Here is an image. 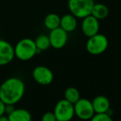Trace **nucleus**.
Listing matches in <instances>:
<instances>
[{"instance_id": "obj_14", "label": "nucleus", "mask_w": 121, "mask_h": 121, "mask_svg": "<svg viewBox=\"0 0 121 121\" xmlns=\"http://www.w3.org/2000/svg\"><path fill=\"white\" fill-rule=\"evenodd\" d=\"M109 14V9L103 3H94L91 8V15L98 20L105 19Z\"/></svg>"}, {"instance_id": "obj_15", "label": "nucleus", "mask_w": 121, "mask_h": 121, "mask_svg": "<svg viewBox=\"0 0 121 121\" xmlns=\"http://www.w3.org/2000/svg\"><path fill=\"white\" fill-rule=\"evenodd\" d=\"M44 24L48 30H54L57 27H59V26H60V17L55 13L48 14L45 17Z\"/></svg>"}, {"instance_id": "obj_21", "label": "nucleus", "mask_w": 121, "mask_h": 121, "mask_svg": "<svg viewBox=\"0 0 121 121\" xmlns=\"http://www.w3.org/2000/svg\"><path fill=\"white\" fill-rule=\"evenodd\" d=\"M5 105L6 104L2 100H0V116L5 115Z\"/></svg>"}, {"instance_id": "obj_18", "label": "nucleus", "mask_w": 121, "mask_h": 121, "mask_svg": "<svg viewBox=\"0 0 121 121\" xmlns=\"http://www.w3.org/2000/svg\"><path fill=\"white\" fill-rule=\"evenodd\" d=\"M91 121H113L110 115L107 113H100L94 115L91 119Z\"/></svg>"}, {"instance_id": "obj_4", "label": "nucleus", "mask_w": 121, "mask_h": 121, "mask_svg": "<svg viewBox=\"0 0 121 121\" xmlns=\"http://www.w3.org/2000/svg\"><path fill=\"white\" fill-rule=\"evenodd\" d=\"M109 45V40L103 34L97 33L91 37H88L86 44V49L89 54L92 55H99L106 50Z\"/></svg>"}, {"instance_id": "obj_9", "label": "nucleus", "mask_w": 121, "mask_h": 121, "mask_svg": "<svg viewBox=\"0 0 121 121\" xmlns=\"http://www.w3.org/2000/svg\"><path fill=\"white\" fill-rule=\"evenodd\" d=\"M82 30L83 34L86 36L91 37L92 35L99 33L100 30V23L99 20L92 15L86 16V17L82 18Z\"/></svg>"}, {"instance_id": "obj_8", "label": "nucleus", "mask_w": 121, "mask_h": 121, "mask_svg": "<svg viewBox=\"0 0 121 121\" xmlns=\"http://www.w3.org/2000/svg\"><path fill=\"white\" fill-rule=\"evenodd\" d=\"M50 42V46L54 49H62L65 46L68 41V32L63 30L60 26L51 30L48 35Z\"/></svg>"}, {"instance_id": "obj_5", "label": "nucleus", "mask_w": 121, "mask_h": 121, "mask_svg": "<svg viewBox=\"0 0 121 121\" xmlns=\"http://www.w3.org/2000/svg\"><path fill=\"white\" fill-rule=\"evenodd\" d=\"M54 114L57 121H70L75 115L73 104L65 99L60 100L54 107Z\"/></svg>"}, {"instance_id": "obj_2", "label": "nucleus", "mask_w": 121, "mask_h": 121, "mask_svg": "<svg viewBox=\"0 0 121 121\" xmlns=\"http://www.w3.org/2000/svg\"><path fill=\"white\" fill-rule=\"evenodd\" d=\"M15 57L22 61H28L37 54V48L34 40L24 38L17 43L14 47Z\"/></svg>"}, {"instance_id": "obj_17", "label": "nucleus", "mask_w": 121, "mask_h": 121, "mask_svg": "<svg viewBox=\"0 0 121 121\" xmlns=\"http://www.w3.org/2000/svg\"><path fill=\"white\" fill-rule=\"evenodd\" d=\"M35 44L36 45L37 49L40 51L46 50L50 47V42H49V36L45 35H40L36 37L35 40Z\"/></svg>"}, {"instance_id": "obj_1", "label": "nucleus", "mask_w": 121, "mask_h": 121, "mask_svg": "<svg viewBox=\"0 0 121 121\" xmlns=\"http://www.w3.org/2000/svg\"><path fill=\"white\" fill-rule=\"evenodd\" d=\"M26 86L21 78L12 77L6 79L0 86V100L5 104L16 105L22 99Z\"/></svg>"}, {"instance_id": "obj_16", "label": "nucleus", "mask_w": 121, "mask_h": 121, "mask_svg": "<svg viewBox=\"0 0 121 121\" xmlns=\"http://www.w3.org/2000/svg\"><path fill=\"white\" fill-rule=\"evenodd\" d=\"M64 99L74 105L80 99V93L77 88L71 86L67 88L64 91Z\"/></svg>"}, {"instance_id": "obj_6", "label": "nucleus", "mask_w": 121, "mask_h": 121, "mask_svg": "<svg viewBox=\"0 0 121 121\" xmlns=\"http://www.w3.org/2000/svg\"><path fill=\"white\" fill-rule=\"evenodd\" d=\"M73 106H74L75 115L82 120H91V117L95 115L92 103L87 99L80 98L73 105Z\"/></svg>"}, {"instance_id": "obj_7", "label": "nucleus", "mask_w": 121, "mask_h": 121, "mask_svg": "<svg viewBox=\"0 0 121 121\" xmlns=\"http://www.w3.org/2000/svg\"><path fill=\"white\" fill-rule=\"evenodd\" d=\"M33 79L38 84L47 86L52 83L54 80V73L49 68L45 66H37L32 72Z\"/></svg>"}, {"instance_id": "obj_22", "label": "nucleus", "mask_w": 121, "mask_h": 121, "mask_svg": "<svg viewBox=\"0 0 121 121\" xmlns=\"http://www.w3.org/2000/svg\"><path fill=\"white\" fill-rule=\"evenodd\" d=\"M0 121H8V116H7V115H5L0 116Z\"/></svg>"}, {"instance_id": "obj_3", "label": "nucleus", "mask_w": 121, "mask_h": 121, "mask_svg": "<svg viewBox=\"0 0 121 121\" xmlns=\"http://www.w3.org/2000/svg\"><path fill=\"white\" fill-rule=\"evenodd\" d=\"M94 0H69L68 6L71 14L77 18H84L91 15Z\"/></svg>"}, {"instance_id": "obj_11", "label": "nucleus", "mask_w": 121, "mask_h": 121, "mask_svg": "<svg viewBox=\"0 0 121 121\" xmlns=\"http://www.w3.org/2000/svg\"><path fill=\"white\" fill-rule=\"evenodd\" d=\"M91 103H92L95 114L107 113L108 110H110V100L105 96H98L95 97Z\"/></svg>"}, {"instance_id": "obj_13", "label": "nucleus", "mask_w": 121, "mask_h": 121, "mask_svg": "<svg viewBox=\"0 0 121 121\" xmlns=\"http://www.w3.org/2000/svg\"><path fill=\"white\" fill-rule=\"evenodd\" d=\"M78 22L77 17L73 14H65L60 17V26H59L66 32H72L77 28Z\"/></svg>"}, {"instance_id": "obj_12", "label": "nucleus", "mask_w": 121, "mask_h": 121, "mask_svg": "<svg viewBox=\"0 0 121 121\" xmlns=\"http://www.w3.org/2000/svg\"><path fill=\"white\" fill-rule=\"evenodd\" d=\"M7 116L8 121H31V115L29 110L24 108H15V110Z\"/></svg>"}, {"instance_id": "obj_20", "label": "nucleus", "mask_w": 121, "mask_h": 121, "mask_svg": "<svg viewBox=\"0 0 121 121\" xmlns=\"http://www.w3.org/2000/svg\"><path fill=\"white\" fill-rule=\"evenodd\" d=\"M15 110V105L13 104H7L5 105V115H9Z\"/></svg>"}, {"instance_id": "obj_10", "label": "nucleus", "mask_w": 121, "mask_h": 121, "mask_svg": "<svg viewBox=\"0 0 121 121\" xmlns=\"http://www.w3.org/2000/svg\"><path fill=\"white\" fill-rule=\"evenodd\" d=\"M14 57V47L9 42L0 40V66L10 64Z\"/></svg>"}, {"instance_id": "obj_19", "label": "nucleus", "mask_w": 121, "mask_h": 121, "mask_svg": "<svg viewBox=\"0 0 121 121\" xmlns=\"http://www.w3.org/2000/svg\"><path fill=\"white\" fill-rule=\"evenodd\" d=\"M41 121H57L54 112H46L41 117Z\"/></svg>"}]
</instances>
